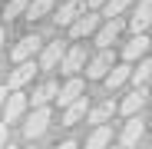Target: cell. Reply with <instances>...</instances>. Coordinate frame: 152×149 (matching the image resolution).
Wrapping results in <instances>:
<instances>
[{"instance_id":"6da1fadb","label":"cell","mask_w":152,"mask_h":149,"mask_svg":"<svg viewBox=\"0 0 152 149\" xmlns=\"http://www.w3.org/2000/svg\"><path fill=\"white\" fill-rule=\"evenodd\" d=\"M46 126H50V106H40V109H33V113L27 116V123H23V136H27V139H37V136L46 133Z\"/></svg>"},{"instance_id":"7a4b0ae2","label":"cell","mask_w":152,"mask_h":149,"mask_svg":"<svg viewBox=\"0 0 152 149\" xmlns=\"http://www.w3.org/2000/svg\"><path fill=\"white\" fill-rule=\"evenodd\" d=\"M40 50H43V40H40L37 33H30V37H23V40L10 50V57H13L17 63H27V60H33V57L40 53Z\"/></svg>"},{"instance_id":"3957f363","label":"cell","mask_w":152,"mask_h":149,"mask_svg":"<svg viewBox=\"0 0 152 149\" xmlns=\"http://www.w3.org/2000/svg\"><path fill=\"white\" fill-rule=\"evenodd\" d=\"M83 63H86V50L83 46H73V50H66L63 60H60V73L69 80V76H76V73L83 70Z\"/></svg>"},{"instance_id":"277c9868","label":"cell","mask_w":152,"mask_h":149,"mask_svg":"<svg viewBox=\"0 0 152 149\" xmlns=\"http://www.w3.org/2000/svg\"><path fill=\"white\" fill-rule=\"evenodd\" d=\"M96 27H99V13H89V10H86L80 20L69 23V37H73V40H83V37L96 33Z\"/></svg>"},{"instance_id":"5b68a950","label":"cell","mask_w":152,"mask_h":149,"mask_svg":"<svg viewBox=\"0 0 152 149\" xmlns=\"http://www.w3.org/2000/svg\"><path fill=\"white\" fill-rule=\"evenodd\" d=\"M80 96H83V80H80V76H69V80L60 86V93H56V103L66 109V106H69V103H76Z\"/></svg>"},{"instance_id":"8992f818","label":"cell","mask_w":152,"mask_h":149,"mask_svg":"<svg viewBox=\"0 0 152 149\" xmlns=\"http://www.w3.org/2000/svg\"><path fill=\"white\" fill-rule=\"evenodd\" d=\"M149 20H152V0H139V7H136V13H132V20H129V27H132L136 37H145Z\"/></svg>"},{"instance_id":"52a82bcc","label":"cell","mask_w":152,"mask_h":149,"mask_svg":"<svg viewBox=\"0 0 152 149\" xmlns=\"http://www.w3.org/2000/svg\"><path fill=\"white\" fill-rule=\"evenodd\" d=\"M113 66H116V57L109 53V50H103V53H99L96 60H89V70H86V76H89V80H103L106 73L113 70Z\"/></svg>"},{"instance_id":"ba28073f","label":"cell","mask_w":152,"mask_h":149,"mask_svg":"<svg viewBox=\"0 0 152 149\" xmlns=\"http://www.w3.org/2000/svg\"><path fill=\"white\" fill-rule=\"evenodd\" d=\"M33 73H37V63H33V60H27V63H17V70L10 73V80H7V86H10L13 93H17L20 86H27V83L33 80Z\"/></svg>"},{"instance_id":"9c48e42d","label":"cell","mask_w":152,"mask_h":149,"mask_svg":"<svg viewBox=\"0 0 152 149\" xmlns=\"http://www.w3.org/2000/svg\"><path fill=\"white\" fill-rule=\"evenodd\" d=\"M83 13H86V4H83V0H69V4H63V7L56 10L53 20L60 23V27H69V23H73V20H80Z\"/></svg>"},{"instance_id":"30bf717a","label":"cell","mask_w":152,"mask_h":149,"mask_svg":"<svg viewBox=\"0 0 152 149\" xmlns=\"http://www.w3.org/2000/svg\"><path fill=\"white\" fill-rule=\"evenodd\" d=\"M4 103H7V113H4V123H7V126H10V123H17L23 113H27V96H23V93H10L7 99H4Z\"/></svg>"},{"instance_id":"8fae6325","label":"cell","mask_w":152,"mask_h":149,"mask_svg":"<svg viewBox=\"0 0 152 149\" xmlns=\"http://www.w3.org/2000/svg\"><path fill=\"white\" fill-rule=\"evenodd\" d=\"M119 33H122V20H119V17L106 20V27H99V30H96V46L109 50V43H116V37H119Z\"/></svg>"},{"instance_id":"7c38bea8","label":"cell","mask_w":152,"mask_h":149,"mask_svg":"<svg viewBox=\"0 0 152 149\" xmlns=\"http://www.w3.org/2000/svg\"><path fill=\"white\" fill-rule=\"evenodd\" d=\"M63 43H46L43 50H40V63H37V70H53L60 60H63Z\"/></svg>"},{"instance_id":"4fadbf2b","label":"cell","mask_w":152,"mask_h":149,"mask_svg":"<svg viewBox=\"0 0 152 149\" xmlns=\"http://www.w3.org/2000/svg\"><path fill=\"white\" fill-rule=\"evenodd\" d=\"M149 53V37H132L129 43L122 46V60L126 63H132V60H145Z\"/></svg>"},{"instance_id":"5bb4252c","label":"cell","mask_w":152,"mask_h":149,"mask_svg":"<svg viewBox=\"0 0 152 149\" xmlns=\"http://www.w3.org/2000/svg\"><path fill=\"white\" fill-rule=\"evenodd\" d=\"M142 133H145V126H142V119L139 116H132L129 123H126V129H122V136H119V142L126 146V149H132L139 139H142Z\"/></svg>"},{"instance_id":"9a60e30c","label":"cell","mask_w":152,"mask_h":149,"mask_svg":"<svg viewBox=\"0 0 152 149\" xmlns=\"http://www.w3.org/2000/svg\"><path fill=\"white\" fill-rule=\"evenodd\" d=\"M56 93H60V83H43V86L33 90V96H27V103H33V109H40L50 99H56Z\"/></svg>"},{"instance_id":"2e32d148","label":"cell","mask_w":152,"mask_h":149,"mask_svg":"<svg viewBox=\"0 0 152 149\" xmlns=\"http://www.w3.org/2000/svg\"><path fill=\"white\" fill-rule=\"evenodd\" d=\"M86 109H89V103H86V96H80L76 103H69L66 106V113H63V126H76L83 116H86Z\"/></svg>"},{"instance_id":"e0dca14e","label":"cell","mask_w":152,"mask_h":149,"mask_svg":"<svg viewBox=\"0 0 152 149\" xmlns=\"http://www.w3.org/2000/svg\"><path fill=\"white\" fill-rule=\"evenodd\" d=\"M142 106H145V90H136V93H129V96L122 99V106H119V109L132 119V116H139V109H142Z\"/></svg>"},{"instance_id":"ac0fdd59","label":"cell","mask_w":152,"mask_h":149,"mask_svg":"<svg viewBox=\"0 0 152 149\" xmlns=\"http://www.w3.org/2000/svg\"><path fill=\"white\" fill-rule=\"evenodd\" d=\"M129 73H132V66H129V63H116L103 80H106V86H109V90H116V86H122L126 80H129Z\"/></svg>"},{"instance_id":"d6986e66","label":"cell","mask_w":152,"mask_h":149,"mask_svg":"<svg viewBox=\"0 0 152 149\" xmlns=\"http://www.w3.org/2000/svg\"><path fill=\"white\" fill-rule=\"evenodd\" d=\"M106 146H113V129L109 126H96L93 136L86 139V149H106Z\"/></svg>"},{"instance_id":"ffe728a7","label":"cell","mask_w":152,"mask_h":149,"mask_svg":"<svg viewBox=\"0 0 152 149\" xmlns=\"http://www.w3.org/2000/svg\"><path fill=\"white\" fill-rule=\"evenodd\" d=\"M113 113H116V106H113L109 99H106V103H99L96 109H86V119H89V123H96V126H106Z\"/></svg>"},{"instance_id":"44dd1931","label":"cell","mask_w":152,"mask_h":149,"mask_svg":"<svg viewBox=\"0 0 152 149\" xmlns=\"http://www.w3.org/2000/svg\"><path fill=\"white\" fill-rule=\"evenodd\" d=\"M149 73H152V63H149V57H145V60H139V66L129 73V80H132L139 90H145V83H149Z\"/></svg>"},{"instance_id":"7402d4cb","label":"cell","mask_w":152,"mask_h":149,"mask_svg":"<svg viewBox=\"0 0 152 149\" xmlns=\"http://www.w3.org/2000/svg\"><path fill=\"white\" fill-rule=\"evenodd\" d=\"M50 10H53V0H30L23 13H27L30 20H40V17H46Z\"/></svg>"},{"instance_id":"603a6c76","label":"cell","mask_w":152,"mask_h":149,"mask_svg":"<svg viewBox=\"0 0 152 149\" xmlns=\"http://www.w3.org/2000/svg\"><path fill=\"white\" fill-rule=\"evenodd\" d=\"M129 4H132V0H106L103 17H106V20H113V17H122L126 10H129Z\"/></svg>"},{"instance_id":"cb8c5ba5","label":"cell","mask_w":152,"mask_h":149,"mask_svg":"<svg viewBox=\"0 0 152 149\" xmlns=\"http://www.w3.org/2000/svg\"><path fill=\"white\" fill-rule=\"evenodd\" d=\"M27 4H30V0H10V4L4 7V17H7V20H13V17H20L23 10H27Z\"/></svg>"},{"instance_id":"d4e9b609","label":"cell","mask_w":152,"mask_h":149,"mask_svg":"<svg viewBox=\"0 0 152 149\" xmlns=\"http://www.w3.org/2000/svg\"><path fill=\"white\" fill-rule=\"evenodd\" d=\"M7 133H10V126H7V123H0V149L7 146Z\"/></svg>"},{"instance_id":"484cf974","label":"cell","mask_w":152,"mask_h":149,"mask_svg":"<svg viewBox=\"0 0 152 149\" xmlns=\"http://www.w3.org/2000/svg\"><path fill=\"white\" fill-rule=\"evenodd\" d=\"M86 7H89V13H93L96 7H106V0H86Z\"/></svg>"},{"instance_id":"4316f807","label":"cell","mask_w":152,"mask_h":149,"mask_svg":"<svg viewBox=\"0 0 152 149\" xmlns=\"http://www.w3.org/2000/svg\"><path fill=\"white\" fill-rule=\"evenodd\" d=\"M56 149H80V146H76V142H73V139H66V142H60V146H56Z\"/></svg>"},{"instance_id":"83f0119b","label":"cell","mask_w":152,"mask_h":149,"mask_svg":"<svg viewBox=\"0 0 152 149\" xmlns=\"http://www.w3.org/2000/svg\"><path fill=\"white\" fill-rule=\"evenodd\" d=\"M4 43H7V30L0 27V53H4Z\"/></svg>"},{"instance_id":"f1b7e54d","label":"cell","mask_w":152,"mask_h":149,"mask_svg":"<svg viewBox=\"0 0 152 149\" xmlns=\"http://www.w3.org/2000/svg\"><path fill=\"white\" fill-rule=\"evenodd\" d=\"M4 99H7V86H0V106H4Z\"/></svg>"},{"instance_id":"f546056e","label":"cell","mask_w":152,"mask_h":149,"mask_svg":"<svg viewBox=\"0 0 152 149\" xmlns=\"http://www.w3.org/2000/svg\"><path fill=\"white\" fill-rule=\"evenodd\" d=\"M4 149H17V146H10V142H7V146H4Z\"/></svg>"},{"instance_id":"4dcf8cb0","label":"cell","mask_w":152,"mask_h":149,"mask_svg":"<svg viewBox=\"0 0 152 149\" xmlns=\"http://www.w3.org/2000/svg\"><path fill=\"white\" fill-rule=\"evenodd\" d=\"M106 149H116V146H106Z\"/></svg>"}]
</instances>
